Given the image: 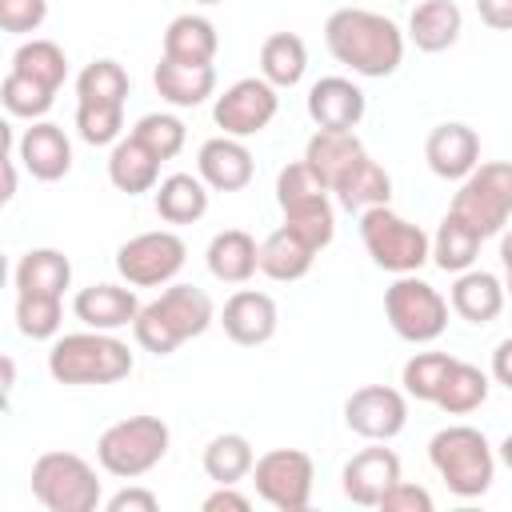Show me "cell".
I'll return each instance as SVG.
<instances>
[{"label":"cell","mask_w":512,"mask_h":512,"mask_svg":"<svg viewBox=\"0 0 512 512\" xmlns=\"http://www.w3.org/2000/svg\"><path fill=\"white\" fill-rule=\"evenodd\" d=\"M48 372L56 384H116L132 372V352L112 332L88 328L56 336L48 352Z\"/></svg>","instance_id":"obj_4"},{"label":"cell","mask_w":512,"mask_h":512,"mask_svg":"<svg viewBox=\"0 0 512 512\" xmlns=\"http://www.w3.org/2000/svg\"><path fill=\"white\" fill-rule=\"evenodd\" d=\"M204 260H208V272L220 284H248L260 268V244L244 228H224V232L212 236Z\"/></svg>","instance_id":"obj_25"},{"label":"cell","mask_w":512,"mask_h":512,"mask_svg":"<svg viewBox=\"0 0 512 512\" xmlns=\"http://www.w3.org/2000/svg\"><path fill=\"white\" fill-rule=\"evenodd\" d=\"M464 16L456 8V0H420L408 16V40L420 52H448L460 40Z\"/></svg>","instance_id":"obj_28"},{"label":"cell","mask_w":512,"mask_h":512,"mask_svg":"<svg viewBox=\"0 0 512 512\" xmlns=\"http://www.w3.org/2000/svg\"><path fill=\"white\" fill-rule=\"evenodd\" d=\"M396 480H400V456L392 448H384V440H372V448H360L340 472L344 496L360 508H380L384 492Z\"/></svg>","instance_id":"obj_15"},{"label":"cell","mask_w":512,"mask_h":512,"mask_svg":"<svg viewBox=\"0 0 512 512\" xmlns=\"http://www.w3.org/2000/svg\"><path fill=\"white\" fill-rule=\"evenodd\" d=\"M360 240H364V252L372 256V264L384 272H396V276L420 272L432 260V236L420 224L392 212L388 204L360 212Z\"/></svg>","instance_id":"obj_7"},{"label":"cell","mask_w":512,"mask_h":512,"mask_svg":"<svg viewBox=\"0 0 512 512\" xmlns=\"http://www.w3.org/2000/svg\"><path fill=\"white\" fill-rule=\"evenodd\" d=\"M220 508H232V512H248L252 500L244 492H236V484H220L212 496H204V512H220Z\"/></svg>","instance_id":"obj_47"},{"label":"cell","mask_w":512,"mask_h":512,"mask_svg":"<svg viewBox=\"0 0 512 512\" xmlns=\"http://www.w3.org/2000/svg\"><path fill=\"white\" fill-rule=\"evenodd\" d=\"M220 48V32L208 16H176L164 28V56L168 60H184V64H212Z\"/></svg>","instance_id":"obj_30"},{"label":"cell","mask_w":512,"mask_h":512,"mask_svg":"<svg viewBox=\"0 0 512 512\" xmlns=\"http://www.w3.org/2000/svg\"><path fill=\"white\" fill-rule=\"evenodd\" d=\"M308 68V48L296 32H272L260 44V76L276 88H296Z\"/></svg>","instance_id":"obj_34"},{"label":"cell","mask_w":512,"mask_h":512,"mask_svg":"<svg viewBox=\"0 0 512 512\" xmlns=\"http://www.w3.org/2000/svg\"><path fill=\"white\" fill-rule=\"evenodd\" d=\"M132 136H136L144 148H152L160 160H172V156H180V148H184V140H188V128H184V120L172 116V112H148V116H140V120L132 124Z\"/></svg>","instance_id":"obj_41"},{"label":"cell","mask_w":512,"mask_h":512,"mask_svg":"<svg viewBox=\"0 0 512 512\" xmlns=\"http://www.w3.org/2000/svg\"><path fill=\"white\" fill-rule=\"evenodd\" d=\"M504 300H508L504 284H500L492 272H484V268L456 272L452 292H448L452 312H456L460 320H468V324H492V320L504 312Z\"/></svg>","instance_id":"obj_22"},{"label":"cell","mask_w":512,"mask_h":512,"mask_svg":"<svg viewBox=\"0 0 512 512\" xmlns=\"http://www.w3.org/2000/svg\"><path fill=\"white\" fill-rule=\"evenodd\" d=\"M344 424L360 440H392L408 424V392L388 384H364L344 400Z\"/></svg>","instance_id":"obj_14"},{"label":"cell","mask_w":512,"mask_h":512,"mask_svg":"<svg viewBox=\"0 0 512 512\" xmlns=\"http://www.w3.org/2000/svg\"><path fill=\"white\" fill-rule=\"evenodd\" d=\"M48 20V0H0V28L12 36L36 32Z\"/></svg>","instance_id":"obj_44"},{"label":"cell","mask_w":512,"mask_h":512,"mask_svg":"<svg viewBox=\"0 0 512 512\" xmlns=\"http://www.w3.org/2000/svg\"><path fill=\"white\" fill-rule=\"evenodd\" d=\"M160 156L152 148H144L132 132L120 136L112 144V156H108V180L128 192V196H140V192H156V180H160Z\"/></svg>","instance_id":"obj_26"},{"label":"cell","mask_w":512,"mask_h":512,"mask_svg":"<svg viewBox=\"0 0 512 512\" xmlns=\"http://www.w3.org/2000/svg\"><path fill=\"white\" fill-rule=\"evenodd\" d=\"M16 160L28 168L32 180L52 184V180L68 176V168H72V140L64 136L60 124L32 120V128H24V136L16 144Z\"/></svg>","instance_id":"obj_19"},{"label":"cell","mask_w":512,"mask_h":512,"mask_svg":"<svg viewBox=\"0 0 512 512\" xmlns=\"http://www.w3.org/2000/svg\"><path fill=\"white\" fill-rule=\"evenodd\" d=\"M312 260H316V248L296 236L288 224H280L272 236H264L260 244V272L276 284H292V280H304L312 272Z\"/></svg>","instance_id":"obj_27"},{"label":"cell","mask_w":512,"mask_h":512,"mask_svg":"<svg viewBox=\"0 0 512 512\" xmlns=\"http://www.w3.org/2000/svg\"><path fill=\"white\" fill-rule=\"evenodd\" d=\"M188 248L176 232L156 228V232H140L132 240H124L116 248V272L124 276V284L132 288H156V284H172L176 272L184 268Z\"/></svg>","instance_id":"obj_12"},{"label":"cell","mask_w":512,"mask_h":512,"mask_svg":"<svg viewBox=\"0 0 512 512\" xmlns=\"http://www.w3.org/2000/svg\"><path fill=\"white\" fill-rule=\"evenodd\" d=\"M500 264H504V292L512 300V228L500 236Z\"/></svg>","instance_id":"obj_50"},{"label":"cell","mask_w":512,"mask_h":512,"mask_svg":"<svg viewBox=\"0 0 512 512\" xmlns=\"http://www.w3.org/2000/svg\"><path fill=\"white\" fill-rule=\"evenodd\" d=\"M168 444H172V432L160 416H128V420H116L100 432L96 460L108 476L136 480L168 456Z\"/></svg>","instance_id":"obj_6"},{"label":"cell","mask_w":512,"mask_h":512,"mask_svg":"<svg viewBox=\"0 0 512 512\" xmlns=\"http://www.w3.org/2000/svg\"><path fill=\"white\" fill-rule=\"evenodd\" d=\"M476 12L488 28L496 32H512V0H476Z\"/></svg>","instance_id":"obj_48"},{"label":"cell","mask_w":512,"mask_h":512,"mask_svg":"<svg viewBox=\"0 0 512 512\" xmlns=\"http://www.w3.org/2000/svg\"><path fill=\"white\" fill-rule=\"evenodd\" d=\"M252 464H256V452L240 432H220L204 448V476L216 484H240L244 476H252Z\"/></svg>","instance_id":"obj_35"},{"label":"cell","mask_w":512,"mask_h":512,"mask_svg":"<svg viewBox=\"0 0 512 512\" xmlns=\"http://www.w3.org/2000/svg\"><path fill=\"white\" fill-rule=\"evenodd\" d=\"M12 72L28 76V80H40L44 88L60 92L64 76H68V56L56 40H24L16 52H12Z\"/></svg>","instance_id":"obj_37"},{"label":"cell","mask_w":512,"mask_h":512,"mask_svg":"<svg viewBox=\"0 0 512 512\" xmlns=\"http://www.w3.org/2000/svg\"><path fill=\"white\" fill-rule=\"evenodd\" d=\"M32 496L48 512H92L104 492L96 468L76 452H44L32 464Z\"/></svg>","instance_id":"obj_8"},{"label":"cell","mask_w":512,"mask_h":512,"mask_svg":"<svg viewBox=\"0 0 512 512\" xmlns=\"http://www.w3.org/2000/svg\"><path fill=\"white\" fill-rule=\"evenodd\" d=\"M196 4H220V0H196Z\"/></svg>","instance_id":"obj_53"},{"label":"cell","mask_w":512,"mask_h":512,"mask_svg":"<svg viewBox=\"0 0 512 512\" xmlns=\"http://www.w3.org/2000/svg\"><path fill=\"white\" fill-rule=\"evenodd\" d=\"M280 112V96H276V84H268L264 76H244L236 84H228L216 104H212V120L224 136H256L264 132Z\"/></svg>","instance_id":"obj_13"},{"label":"cell","mask_w":512,"mask_h":512,"mask_svg":"<svg viewBox=\"0 0 512 512\" xmlns=\"http://www.w3.org/2000/svg\"><path fill=\"white\" fill-rule=\"evenodd\" d=\"M68 284H72V264L60 248H28L16 264V292L64 296Z\"/></svg>","instance_id":"obj_31"},{"label":"cell","mask_w":512,"mask_h":512,"mask_svg":"<svg viewBox=\"0 0 512 512\" xmlns=\"http://www.w3.org/2000/svg\"><path fill=\"white\" fill-rule=\"evenodd\" d=\"M140 300L132 292V284H88L76 292L72 300V312L84 328H100V332H116V328H128L136 316H140Z\"/></svg>","instance_id":"obj_21"},{"label":"cell","mask_w":512,"mask_h":512,"mask_svg":"<svg viewBox=\"0 0 512 512\" xmlns=\"http://www.w3.org/2000/svg\"><path fill=\"white\" fill-rule=\"evenodd\" d=\"M460 220H468L484 240L504 232L512 220V160H488L476 164L464 180L460 192L452 196V208Z\"/></svg>","instance_id":"obj_9"},{"label":"cell","mask_w":512,"mask_h":512,"mask_svg":"<svg viewBox=\"0 0 512 512\" xmlns=\"http://www.w3.org/2000/svg\"><path fill=\"white\" fill-rule=\"evenodd\" d=\"M492 380H496V384H504V388L512 392V336H508V340H500V344H496V352H492Z\"/></svg>","instance_id":"obj_49"},{"label":"cell","mask_w":512,"mask_h":512,"mask_svg":"<svg viewBox=\"0 0 512 512\" xmlns=\"http://www.w3.org/2000/svg\"><path fill=\"white\" fill-rule=\"evenodd\" d=\"M428 460L440 472V480L448 484L452 496L460 500H476L492 488L496 476V452L488 444V436L472 424H448L428 440Z\"/></svg>","instance_id":"obj_3"},{"label":"cell","mask_w":512,"mask_h":512,"mask_svg":"<svg viewBox=\"0 0 512 512\" xmlns=\"http://www.w3.org/2000/svg\"><path fill=\"white\" fill-rule=\"evenodd\" d=\"M64 320V296H36L16 292V328L28 340H52Z\"/></svg>","instance_id":"obj_40"},{"label":"cell","mask_w":512,"mask_h":512,"mask_svg":"<svg viewBox=\"0 0 512 512\" xmlns=\"http://www.w3.org/2000/svg\"><path fill=\"white\" fill-rule=\"evenodd\" d=\"M152 204L164 224H196L208 212V184L192 172H172L156 184Z\"/></svg>","instance_id":"obj_29"},{"label":"cell","mask_w":512,"mask_h":512,"mask_svg":"<svg viewBox=\"0 0 512 512\" xmlns=\"http://www.w3.org/2000/svg\"><path fill=\"white\" fill-rule=\"evenodd\" d=\"M364 92L348 76H320L308 88V116L324 132H352L364 120Z\"/></svg>","instance_id":"obj_17"},{"label":"cell","mask_w":512,"mask_h":512,"mask_svg":"<svg viewBox=\"0 0 512 512\" xmlns=\"http://www.w3.org/2000/svg\"><path fill=\"white\" fill-rule=\"evenodd\" d=\"M456 364V356L448 352H416L412 360H404L400 368V384L412 400H424V404H436L440 388H444V376L448 368Z\"/></svg>","instance_id":"obj_39"},{"label":"cell","mask_w":512,"mask_h":512,"mask_svg":"<svg viewBox=\"0 0 512 512\" xmlns=\"http://www.w3.org/2000/svg\"><path fill=\"white\" fill-rule=\"evenodd\" d=\"M424 160L440 180H464L480 164V136L460 120L436 124L424 140Z\"/></svg>","instance_id":"obj_20"},{"label":"cell","mask_w":512,"mask_h":512,"mask_svg":"<svg viewBox=\"0 0 512 512\" xmlns=\"http://www.w3.org/2000/svg\"><path fill=\"white\" fill-rule=\"evenodd\" d=\"M216 308H212V296L196 284H172L164 288L152 304L140 308V316L132 320V336L144 352L152 356H172L184 340L192 336H204L208 324H212Z\"/></svg>","instance_id":"obj_2"},{"label":"cell","mask_w":512,"mask_h":512,"mask_svg":"<svg viewBox=\"0 0 512 512\" xmlns=\"http://www.w3.org/2000/svg\"><path fill=\"white\" fill-rule=\"evenodd\" d=\"M496 456H500V464H504V468H512V432H508V436L500 440V448H496Z\"/></svg>","instance_id":"obj_51"},{"label":"cell","mask_w":512,"mask_h":512,"mask_svg":"<svg viewBox=\"0 0 512 512\" xmlns=\"http://www.w3.org/2000/svg\"><path fill=\"white\" fill-rule=\"evenodd\" d=\"M488 388H492L488 372H480L468 360H456L448 368V376H444V388L436 396V408L448 412V416H468V412H476L488 400Z\"/></svg>","instance_id":"obj_36"},{"label":"cell","mask_w":512,"mask_h":512,"mask_svg":"<svg viewBox=\"0 0 512 512\" xmlns=\"http://www.w3.org/2000/svg\"><path fill=\"white\" fill-rule=\"evenodd\" d=\"M324 44L336 64L368 80L392 76L404 60V32L388 16L368 8H336L324 20Z\"/></svg>","instance_id":"obj_1"},{"label":"cell","mask_w":512,"mask_h":512,"mask_svg":"<svg viewBox=\"0 0 512 512\" xmlns=\"http://www.w3.org/2000/svg\"><path fill=\"white\" fill-rule=\"evenodd\" d=\"M0 100H4V108H8L12 116L40 120V116L52 108L56 92H52V88H44L40 80H28V76H20V72H12V68H8V76H4V84H0Z\"/></svg>","instance_id":"obj_42"},{"label":"cell","mask_w":512,"mask_h":512,"mask_svg":"<svg viewBox=\"0 0 512 512\" xmlns=\"http://www.w3.org/2000/svg\"><path fill=\"white\" fill-rule=\"evenodd\" d=\"M220 324H224V336L240 348H256V344H268L276 336V324H280V312H276V300L268 292H256V288H240L224 300V312H220Z\"/></svg>","instance_id":"obj_16"},{"label":"cell","mask_w":512,"mask_h":512,"mask_svg":"<svg viewBox=\"0 0 512 512\" xmlns=\"http://www.w3.org/2000/svg\"><path fill=\"white\" fill-rule=\"evenodd\" d=\"M160 500L148 488H120L116 496H108V512H156Z\"/></svg>","instance_id":"obj_46"},{"label":"cell","mask_w":512,"mask_h":512,"mask_svg":"<svg viewBox=\"0 0 512 512\" xmlns=\"http://www.w3.org/2000/svg\"><path fill=\"white\" fill-rule=\"evenodd\" d=\"M480 244H484V236H480L468 220H460L456 212H448V216L440 220L436 236H432V260H436L440 272H452V276H456V272H468V268L476 264Z\"/></svg>","instance_id":"obj_32"},{"label":"cell","mask_w":512,"mask_h":512,"mask_svg":"<svg viewBox=\"0 0 512 512\" xmlns=\"http://www.w3.org/2000/svg\"><path fill=\"white\" fill-rule=\"evenodd\" d=\"M448 308L452 304L416 272L396 276V284L384 292V316H388L392 332L408 344H432L436 336H444Z\"/></svg>","instance_id":"obj_10"},{"label":"cell","mask_w":512,"mask_h":512,"mask_svg":"<svg viewBox=\"0 0 512 512\" xmlns=\"http://www.w3.org/2000/svg\"><path fill=\"white\" fill-rule=\"evenodd\" d=\"M152 84H156L160 100H168L172 108H196L216 92V68L160 56V64L152 68Z\"/></svg>","instance_id":"obj_23"},{"label":"cell","mask_w":512,"mask_h":512,"mask_svg":"<svg viewBox=\"0 0 512 512\" xmlns=\"http://www.w3.org/2000/svg\"><path fill=\"white\" fill-rule=\"evenodd\" d=\"M128 100V72L116 60H92L76 76V104H116Z\"/></svg>","instance_id":"obj_38"},{"label":"cell","mask_w":512,"mask_h":512,"mask_svg":"<svg viewBox=\"0 0 512 512\" xmlns=\"http://www.w3.org/2000/svg\"><path fill=\"white\" fill-rule=\"evenodd\" d=\"M120 128H124V108H116V104H76V132H80L84 144H92V148L116 144Z\"/></svg>","instance_id":"obj_43"},{"label":"cell","mask_w":512,"mask_h":512,"mask_svg":"<svg viewBox=\"0 0 512 512\" xmlns=\"http://www.w3.org/2000/svg\"><path fill=\"white\" fill-rule=\"evenodd\" d=\"M12 384H16V364L12 356H4V392H12Z\"/></svg>","instance_id":"obj_52"},{"label":"cell","mask_w":512,"mask_h":512,"mask_svg":"<svg viewBox=\"0 0 512 512\" xmlns=\"http://www.w3.org/2000/svg\"><path fill=\"white\" fill-rule=\"evenodd\" d=\"M252 172H256L252 152H248L244 140H236V136H224V132H220V136L204 140L200 152H196V176H200L212 192H240V188L252 184Z\"/></svg>","instance_id":"obj_18"},{"label":"cell","mask_w":512,"mask_h":512,"mask_svg":"<svg viewBox=\"0 0 512 512\" xmlns=\"http://www.w3.org/2000/svg\"><path fill=\"white\" fill-rule=\"evenodd\" d=\"M384 512H432V492L420 488V484H408V480H396L384 500H380Z\"/></svg>","instance_id":"obj_45"},{"label":"cell","mask_w":512,"mask_h":512,"mask_svg":"<svg viewBox=\"0 0 512 512\" xmlns=\"http://www.w3.org/2000/svg\"><path fill=\"white\" fill-rule=\"evenodd\" d=\"M252 484L264 504H272L280 512H300L312 500L316 464L300 448H272L252 464Z\"/></svg>","instance_id":"obj_11"},{"label":"cell","mask_w":512,"mask_h":512,"mask_svg":"<svg viewBox=\"0 0 512 512\" xmlns=\"http://www.w3.org/2000/svg\"><path fill=\"white\" fill-rule=\"evenodd\" d=\"M356 156H364V144H360L356 132H324V128H316V132L308 136V144H304V164L328 184V192H332V180H336Z\"/></svg>","instance_id":"obj_33"},{"label":"cell","mask_w":512,"mask_h":512,"mask_svg":"<svg viewBox=\"0 0 512 512\" xmlns=\"http://www.w3.org/2000/svg\"><path fill=\"white\" fill-rule=\"evenodd\" d=\"M332 196H336V204L348 208V212H368V208L388 204V196H392V176L364 152V156H356V160L332 180Z\"/></svg>","instance_id":"obj_24"},{"label":"cell","mask_w":512,"mask_h":512,"mask_svg":"<svg viewBox=\"0 0 512 512\" xmlns=\"http://www.w3.org/2000/svg\"><path fill=\"white\" fill-rule=\"evenodd\" d=\"M276 204L284 212V224L296 236H304L316 252L332 244V236H336V208H332L328 184L304 160L280 168V176H276Z\"/></svg>","instance_id":"obj_5"}]
</instances>
